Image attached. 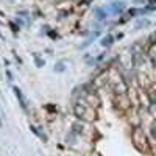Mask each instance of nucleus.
<instances>
[{
	"label": "nucleus",
	"instance_id": "f257e3e1",
	"mask_svg": "<svg viewBox=\"0 0 156 156\" xmlns=\"http://www.w3.org/2000/svg\"><path fill=\"white\" fill-rule=\"evenodd\" d=\"M14 94H16V97L19 98V101H20V105H22V108H23V109H27V103H25V98H23L22 92H20V90H19V87H14Z\"/></svg>",
	"mask_w": 156,
	"mask_h": 156
},
{
	"label": "nucleus",
	"instance_id": "f03ea898",
	"mask_svg": "<svg viewBox=\"0 0 156 156\" xmlns=\"http://www.w3.org/2000/svg\"><path fill=\"white\" fill-rule=\"evenodd\" d=\"M111 42H112V36H108V37H105L103 39V45H111Z\"/></svg>",
	"mask_w": 156,
	"mask_h": 156
},
{
	"label": "nucleus",
	"instance_id": "7ed1b4c3",
	"mask_svg": "<svg viewBox=\"0 0 156 156\" xmlns=\"http://www.w3.org/2000/svg\"><path fill=\"white\" fill-rule=\"evenodd\" d=\"M151 133H153V136L156 137V123H153V126H151Z\"/></svg>",
	"mask_w": 156,
	"mask_h": 156
}]
</instances>
